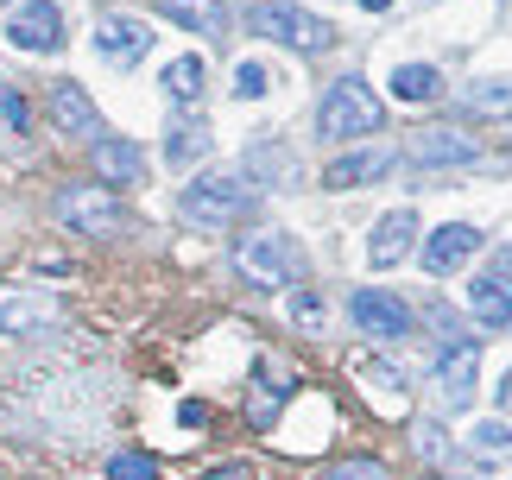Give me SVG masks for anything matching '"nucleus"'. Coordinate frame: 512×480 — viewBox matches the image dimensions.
<instances>
[{"label":"nucleus","mask_w":512,"mask_h":480,"mask_svg":"<svg viewBox=\"0 0 512 480\" xmlns=\"http://www.w3.org/2000/svg\"><path fill=\"white\" fill-rule=\"evenodd\" d=\"M7 45L32 51V57L64 51V13H57L51 0H32V7H19V13L7 19Z\"/></svg>","instance_id":"obj_6"},{"label":"nucleus","mask_w":512,"mask_h":480,"mask_svg":"<svg viewBox=\"0 0 512 480\" xmlns=\"http://www.w3.org/2000/svg\"><path fill=\"white\" fill-rule=\"evenodd\" d=\"M468 310H475L487 329H506L512 323V272H481L475 285H468Z\"/></svg>","instance_id":"obj_16"},{"label":"nucleus","mask_w":512,"mask_h":480,"mask_svg":"<svg viewBox=\"0 0 512 480\" xmlns=\"http://www.w3.org/2000/svg\"><path fill=\"white\" fill-rule=\"evenodd\" d=\"M89 158L108 184H140L146 177V152L133 146V139H89Z\"/></svg>","instance_id":"obj_15"},{"label":"nucleus","mask_w":512,"mask_h":480,"mask_svg":"<svg viewBox=\"0 0 512 480\" xmlns=\"http://www.w3.org/2000/svg\"><path fill=\"white\" fill-rule=\"evenodd\" d=\"M468 455H481V462H494V468H512V430L506 424L468 430Z\"/></svg>","instance_id":"obj_21"},{"label":"nucleus","mask_w":512,"mask_h":480,"mask_svg":"<svg viewBox=\"0 0 512 480\" xmlns=\"http://www.w3.org/2000/svg\"><path fill=\"white\" fill-rule=\"evenodd\" d=\"M108 480H159V462H152V455H114Z\"/></svg>","instance_id":"obj_27"},{"label":"nucleus","mask_w":512,"mask_h":480,"mask_svg":"<svg viewBox=\"0 0 512 480\" xmlns=\"http://www.w3.org/2000/svg\"><path fill=\"white\" fill-rule=\"evenodd\" d=\"M500 405H506V411H512V373H506V386H500Z\"/></svg>","instance_id":"obj_32"},{"label":"nucleus","mask_w":512,"mask_h":480,"mask_svg":"<svg viewBox=\"0 0 512 480\" xmlns=\"http://www.w3.org/2000/svg\"><path fill=\"white\" fill-rule=\"evenodd\" d=\"M266 83H272V76H266L260 64H241V70H234V95H241V102H260Z\"/></svg>","instance_id":"obj_29"},{"label":"nucleus","mask_w":512,"mask_h":480,"mask_svg":"<svg viewBox=\"0 0 512 480\" xmlns=\"http://www.w3.org/2000/svg\"><path fill=\"white\" fill-rule=\"evenodd\" d=\"M437 386H443V405H449V411H468V405H475L481 348H475V342H449L443 360H437Z\"/></svg>","instance_id":"obj_7"},{"label":"nucleus","mask_w":512,"mask_h":480,"mask_svg":"<svg viewBox=\"0 0 512 480\" xmlns=\"http://www.w3.org/2000/svg\"><path fill=\"white\" fill-rule=\"evenodd\" d=\"M203 480H253V468L247 462H222V468H209Z\"/></svg>","instance_id":"obj_31"},{"label":"nucleus","mask_w":512,"mask_h":480,"mask_svg":"<svg viewBox=\"0 0 512 480\" xmlns=\"http://www.w3.org/2000/svg\"><path fill=\"white\" fill-rule=\"evenodd\" d=\"M506 146H512V127H506Z\"/></svg>","instance_id":"obj_35"},{"label":"nucleus","mask_w":512,"mask_h":480,"mask_svg":"<svg viewBox=\"0 0 512 480\" xmlns=\"http://www.w3.org/2000/svg\"><path fill=\"white\" fill-rule=\"evenodd\" d=\"M475 247H481V234L468 228V222H449V228H437V234H424V272H430V278L462 272L468 259H475Z\"/></svg>","instance_id":"obj_12"},{"label":"nucleus","mask_w":512,"mask_h":480,"mask_svg":"<svg viewBox=\"0 0 512 480\" xmlns=\"http://www.w3.org/2000/svg\"><path fill=\"white\" fill-rule=\"evenodd\" d=\"M247 203H253V190H247V177H234V171H209V177H196V184H184V196H177V209H184L190 228H228L234 215H247Z\"/></svg>","instance_id":"obj_3"},{"label":"nucleus","mask_w":512,"mask_h":480,"mask_svg":"<svg viewBox=\"0 0 512 480\" xmlns=\"http://www.w3.org/2000/svg\"><path fill=\"white\" fill-rule=\"evenodd\" d=\"M411 240H418V215H411V209H392V215H380V222H373L367 259H373V266H399V259L411 253Z\"/></svg>","instance_id":"obj_13"},{"label":"nucleus","mask_w":512,"mask_h":480,"mask_svg":"<svg viewBox=\"0 0 512 480\" xmlns=\"http://www.w3.org/2000/svg\"><path fill=\"white\" fill-rule=\"evenodd\" d=\"M171 26H184V32H203V38H222L228 32V7L222 0H159Z\"/></svg>","instance_id":"obj_18"},{"label":"nucleus","mask_w":512,"mask_h":480,"mask_svg":"<svg viewBox=\"0 0 512 480\" xmlns=\"http://www.w3.org/2000/svg\"><path fill=\"white\" fill-rule=\"evenodd\" d=\"M405 152H411V165H424V171H437V165H475V158H481V139L449 133V127H418Z\"/></svg>","instance_id":"obj_9"},{"label":"nucleus","mask_w":512,"mask_h":480,"mask_svg":"<svg viewBox=\"0 0 512 480\" xmlns=\"http://www.w3.org/2000/svg\"><path fill=\"white\" fill-rule=\"evenodd\" d=\"M165 89H171V102H196V95H203V57L165 64Z\"/></svg>","instance_id":"obj_24"},{"label":"nucleus","mask_w":512,"mask_h":480,"mask_svg":"<svg viewBox=\"0 0 512 480\" xmlns=\"http://www.w3.org/2000/svg\"><path fill=\"white\" fill-rule=\"evenodd\" d=\"M361 7H367V13H386V7H392V0H361Z\"/></svg>","instance_id":"obj_33"},{"label":"nucleus","mask_w":512,"mask_h":480,"mask_svg":"<svg viewBox=\"0 0 512 480\" xmlns=\"http://www.w3.org/2000/svg\"><path fill=\"white\" fill-rule=\"evenodd\" d=\"M392 171V152H348V158H336V165L323 171V184L329 190H361V184H380V177Z\"/></svg>","instance_id":"obj_17"},{"label":"nucleus","mask_w":512,"mask_h":480,"mask_svg":"<svg viewBox=\"0 0 512 480\" xmlns=\"http://www.w3.org/2000/svg\"><path fill=\"white\" fill-rule=\"evenodd\" d=\"M0 133H13V127H7V120H0Z\"/></svg>","instance_id":"obj_34"},{"label":"nucleus","mask_w":512,"mask_h":480,"mask_svg":"<svg viewBox=\"0 0 512 480\" xmlns=\"http://www.w3.org/2000/svg\"><path fill=\"white\" fill-rule=\"evenodd\" d=\"M0 120H7L13 133H26V127H32V108H26V95H19V89H7V83H0Z\"/></svg>","instance_id":"obj_28"},{"label":"nucleus","mask_w":512,"mask_h":480,"mask_svg":"<svg viewBox=\"0 0 512 480\" xmlns=\"http://www.w3.org/2000/svg\"><path fill=\"white\" fill-rule=\"evenodd\" d=\"M279 398H291V373H279V360H260V398H253V424H266Z\"/></svg>","instance_id":"obj_22"},{"label":"nucleus","mask_w":512,"mask_h":480,"mask_svg":"<svg viewBox=\"0 0 512 480\" xmlns=\"http://www.w3.org/2000/svg\"><path fill=\"white\" fill-rule=\"evenodd\" d=\"M317 480H386V468L380 462H336V468L317 474Z\"/></svg>","instance_id":"obj_30"},{"label":"nucleus","mask_w":512,"mask_h":480,"mask_svg":"<svg viewBox=\"0 0 512 480\" xmlns=\"http://www.w3.org/2000/svg\"><path fill=\"white\" fill-rule=\"evenodd\" d=\"M51 114H57V127L76 133V139H102V114H95V102L83 95V83H57L51 89Z\"/></svg>","instance_id":"obj_14"},{"label":"nucleus","mask_w":512,"mask_h":480,"mask_svg":"<svg viewBox=\"0 0 512 480\" xmlns=\"http://www.w3.org/2000/svg\"><path fill=\"white\" fill-rule=\"evenodd\" d=\"M57 222H64L70 234H114L121 228V203H114L108 184H64L57 190Z\"/></svg>","instance_id":"obj_5"},{"label":"nucleus","mask_w":512,"mask_h":480,"mask_svg":"<svg viewBox=\"0 0 512 480\" xmlns=\"http://www.w3.org/2000/svg\"><path fill=\"white\" fill-rule=\"evenodd\" d=\"M462 108L468 114H512V83H500V76H494V83H468Z\"/></svg>","instance_id":"obj_23"},{"label":"nucleus","mask_w":512,"mask_h":480,"mask_svg":"<svg viewBox=\"0 0 512 480\" xmlns=\"http://www.w3.org/2000/svg\"><path fill=\"white\" fill-rule=\"evenodd\" d=\"M348 310H354V323H361V335H373V342H399V335H411V310L392 291H354Z\"/></svg>","instance_id":"obj_8"},{"label":"nucleus","mask_w":512,"mask_h":480,"mask_svg":"<svg viewBox=\"0 0 512 480\" xmlns=\"http://www.w3.org/2000/svg\"><path fill=\"white\" fill-rule=\"evenodd\" d=\"M234 272H241L247 285H260V291H285V285H298V278H304V253H298V240H291V234L260 228V234L234 240Z\"/></svg>","instance_id":"obj_1"},{"label":"nucleus","mask_w":512,"mask_h":480,"mask_svg":"<svg viewBox=\"0 0 512 480\" xmlns=\"http://www.w3.org/2000/svg\"><path fill=\"white\" fill-rule=\"evenodd\" d=\"M380 120H386V102L361 83V76H342V83H329L323 108H317L323 139H361V133H380Z\"/></svg>","instance_id":"obj_2"},{"label":"nucleus","mask_w":512,"mask_h":480,"mask_svg":"<svg viewBox=\"0 0 512 480\" xmlns=\"http://www.w3.org/2000/svg\"><path fill=\"white\" fill-rule=\"evenodd\" d=\"M247 32L272 38V45H291V51H329V26L317 13L291 7V0H253V7H247Z\"/></svg>","instance_id":"obj_4"},{"label":"nucleus","mask_w":512,"mask_h":480,"mask_svg":"<svg viewBox=\"0 0 512 480\" xmlns=\"http://www.w3.org/2000/svg\"><path fill=\"white\" fill-rule=\"evenodd\" d=\"M354 373L367 379V392L380 398L386 411H405V373H399V367H373V360H361V367H354Z\"/></svg>","instance_id":"obj_20"},{"label":"nucleus","mask_w":512,"mask_h":480,"mask_svg":"<svg viewBox=\"0 0 512 480\" xmlns=\"http://www.w3.org/2000/svg\"><path fill=\"white\" fill-rule=\"evenodd\" d=\"M57 316H64V304H57L51 291H7L0 297V335H38V329H51Z\"/></svg>","instance_id":"obj_11"},{"label":"nucleus","mask_w":512,"mask_h":480,"mask_svg":"<svg viewBox=\"0 0 512 480\" xmlns=\"http://www.w3.org/2000/svg\"><path fill=\"white\" fill-rule=\"evenodd\" d=\"M203 152H209V133H203V127H177V133H171V146H165L171 165H196Z\"/></svg>","instance_id":"obj_26"},{"label":"nucleus","mask_w":512,"mask_h":480,"mask_svg":"<svg viewBox=\"0 0 512 480\" xmlns=\"http://www.w3.org/2000/svg\"><path fill=\"white\" fill-rule=\"evenodd\" d=\"M392 95H399V102H437L443 76L430 64H399V70H392Z\"/></svg>","instance_id":"obj_19"},{"label":"nucleus","mask_w":512,"mask_h":480,"mask_svg":"<svg viewBox=\"0 0 512 480\" xmlns=\"http://www.w3.org/2000/svg\"><path fill=\"white\" fill-rule=\"evenodd\" d=\"M291 323H298L304 335H323V329H329L323 297H317V291H291Z\"/></svg>","instance_id":"obj_25"},{"label":"nucleus","mask_w":512,"mask_h":480,"mask_svg":"<svg viewBox=\"0 0 512 480\" xmlns=\"http://www.w3.org/2000/svg\"><path fill=\"white\" fill-rule=\"evenodd\" d=\"M95 51L108 57V64H140V57L152 51V26L133 13H108L102 26H95Z\"/></svg>","instance_id":"obj_10"}]
</instances>
